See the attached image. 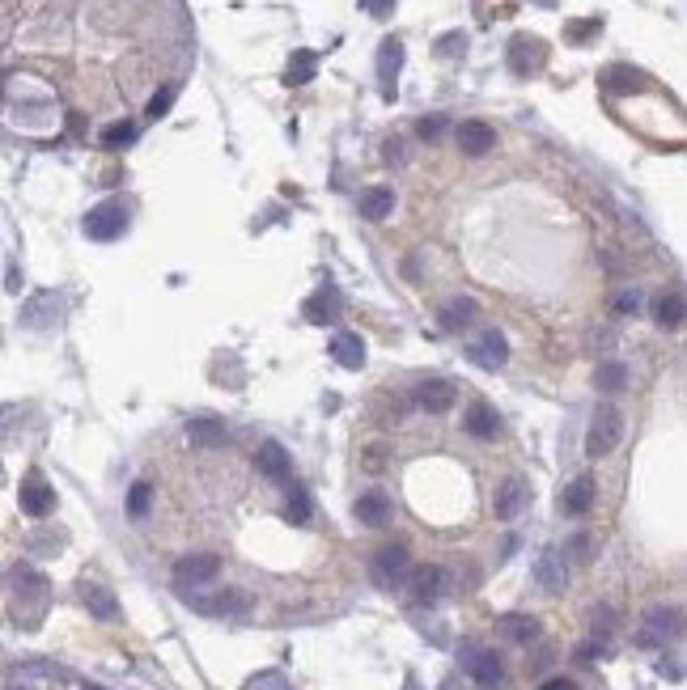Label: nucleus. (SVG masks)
<instances>
[{
	"label": "nucleus",
	"instance_id": "f257e3e1",
	"mask_svg": "<svg viewBox=\"0 0 687 690\" xmlns=\"http://www.w3.org/2000/svg\"><path fill=\"white\" fill-rule=\"evenodd\" d=\"M624 437V415L616 402H599L590 415V432H586V454L590 457H607Z\"/></svg>",
	"mask_w": 687,
	"mask_h": 690
},
{
	"label": "nucleus",
	"instance_id": "f03ea898",
	"mask_svg": "<svg viewBox=\"0 0 687 690\" xmlns=\"http://www.w3.org/2000/svg\"><path fill=\"white\" fill-rule=\"evenodd\" d=\"M679 631H683V614L674 606H654L645 619H641L636 644H641V649H662V644L679 639Z\"/></svg>",
	"mask_w": 687,
	"mask_h": 690
},
{
	"label": "nucleus",
	"instance_id": "7ed1b4c3",
	"mask_svg": "<svg viewBox=\"0 0 687 690\" xmlns=\"http://www.w3.org/2000/svg\"><path fill=\"white\" fill-rule=\"evenodd\" d=\"M369 576H374L378 589H404L407 580H412V559H407V551L399 542H391V547H382V551L374 555Z\"/></svg>",
	"mask_w": 687,
	"mask_h": 690
},
{
	"label": "nucleus",
	"instance_id": "20e7f679",
	"mask_svg": "<svg viewBox=\"0 0 687 690\" xmlns=\"http://www.w3.org/2000/svg\"><path fill=\"white\" fill-rule=\"evenodd\" d=\"M85 237H94V242H115V237L127 229V207L119 199H107V204L89 207L85 212Z\"/></svg>",
	"mask_w": 687,
	"mask_h": 690
},
{
	"label": "nucleus",
	"instance_id": "39448f33",
	"mask_svg": "<svg viewBox=\"0 0 687 690\" xmlns=\"http://www.w3.org/2000/svg\"><path fill=\"white\" fill-rule=\"evenodd\" d=\"M459 661H463V669L471 677H476L479 686H501V677H506V665H501V657L492 649H484V644H476V639H467L463 652H459Z\"/></svg>",
	"mask_w": 687,
	"mask_h": 690
},
{
	"label": "nucleus",
	"instance_id": "423d86ee",
	"mask_svg": "<svg viewBox=\"0 0 687 690\" xmlns=\"http://www.w3.org/2000/svg\"><path fill=\"white\" fill-rule=\"evenodd\" d=\"M187 606L200 610V614H212V619H225V614H246L251 610V597L242 589H221V593H182Z\"/></svg>",
	"mask_w": 687,
	"mask_h": 690
},
{
	"label": "nucleus",
	"instance_id": "0eeeda50",
	"mask_svg": "<svg viewBox=\"0 0 687 690\" xmlns=\"http://www.w3.org/2000/svg\"><path fill=\"white\" fill-rule=\"evenodd\" d=\"M467 356L476 360L479 369H501V364L509 360L506 335L497 331V327H484L479 335H471V339H467Z\"/></svg>",
	"mask_w": 687,
	"mask_h": 690
},
{
	"label": "nucleus",
	"instance_id": "6e6552de",
	"mask_svg": "<svg viewBox=\"0 0 687 690\" xmlns=\"http://www.w3.org/2000/svg\"><path fill=\"white\" fill-rule=\"evenodd\" d=\"M9 593H14V602L22 597V602H34L39 610H47V576L42 572H34L30 564H14L9 567Z\"/></svg>",
	"mask_w": 687,
	"mask_h": 690
},
{
	"label": "nucleus",
	"instance_id": "1a4fd4ad",
	"mask_svg": "<svg viewBox=\"0 0 687 690\" xmlns=\"http://www.w3.org/2000/svg\"><path fill=\"white\" fill-rule=\"evenodd\" d=\"M17 504H22V512H26V517H47V512L56 509V492H51V483L42 479L39 470H30L26 479H22Z\"/></svg>",
	"mask_w": 687,
	"mask_h": 690
},
{
	"label": "nucleus",
	"instance_id": "9d476101",
	"mask_svg": "<svg viewBox=\"0 0 687 690\" xmlns=\"http://www.w3.org/2000/svg\"><path fill=\"white\" fill-rule=\"evenodd\" d=\"M446 584H450L446 567H437V564L416 567V572H412V580H407V589H412V602H416V606H433V602H441Z\"/></svg>",
	"mask_w": 687,
	"mask_h": 690
},
{
	"label": "nucleus",
	"instance_id": "9b49d317",
	"mask_svg": "<svg viewBox=\"0 0 687 690\" xmlns=\"http://www.w3.org/2000/svg\"><path fill=\"white\" fill-rule=\"evenodd\" d=\"M526 504H531V483H526V479H506V483L497 487L492 512H497V521H514Z\"/></svg>",
	"mask_w": 687,
	"mask_h": 690
},
{
	"label": "nucleus",
	"instance_id": "f8f14e48",
	"mask_svg": "<svg viewBox=\"0 0 687 690\" xmlns=\"http://www.w3.org/2000/svg\"><path fill=\"white\" fill-rule=\"evenodd\" d=\"M217 572H221V559H217V555H187V559H179V567H174V584H179V589H187V584H209Z\"/></svg>",
	"mask_w": 687,
	"mask_h": 690
},
{
	"label": "nucleus",
	"instance_id": "ddd939ff",
	"mask_svg": "<svg viewBox=\"0 0 687 690\" xmlns=\"http://www.w3.org/2000/svg\"><path fill=\"white\" fill-rule=\"evenodd\" d=\"M509 69L518 72V77H531V72H539V69H543V42L518 34V39L509 42Z\"/></svg>",
	"mask_w": 687,
	"mask_h": 690
},
{
	"label": "nucleus",
	"instance_id": "4468645a",
	"mask_svg": "<svg viewBox=\"0 0 687 690\" xmlns=\"http://www.w3.org/2000/svg\"><path fill=\"white\" fill-rule=\"evenodd\" d=\"M412 402L416 407H424L429 415H441L454 407V386L450 382H441V377H433V382H421V386L412 390Z\"/></svg>",
	"mask_w": 687,
	"mask_h": 690
},
{
	"label": "nucleus",
	"instance_id": "2eb2a0df",
	"mask_svg": "<svg viewBox=\"0 0 687 690\" xmlns=\"http://www.w3.org/2000/svg\"><path fill=\"white\" fill-rule=\"evenodd\" d=\"M459 149L467 157H484V152L497 149V132L484 119H467V124H459Z\"/></svg>",
	"mask_w": 687,
	"mask_h": 690
},
{
	"label": "nucleus",
	"instance_id": "dca6fc26",
	"mask_svg": "<svg viewBox=\"0 0 687 690\" xmlns=\"http://www.w3.org/2000/svg\"><path fill=\"white\" fill-rule=\"evenodd\" d=\"M463 428L471 432L476 441H492V437L501 432V415L492 411L484 399H476V402H471V407L463 411Z\"/></svg>",
	"mask_w": 687,
	"mask_h": 690
},
{
	"label": "nucleus",
	"instance_id": "f3484780",
	"mask_svg": "<svg viewBox=\"0 0 687 690\" xmlns=\"http://www.w3.org/2000/svg\"><path fill=\"white\" fill-rule=\"evenodd\" d=\"M399 69H404V42H399V39H382V47H378V81H382V94H386V97L395 94Z\"/></svg>",
	"mask_w": 687,
	"mask_h": 690
},
{
	"label": "nucleus",
	"instance_id": "a211bd4d",
	"mask_svg": "<svg viewBox=\"0 0 687 690\" xmlns=\"http://www.w3.org/2000/svg\"><path fill=\"white\" fill-rule=\"evenodd\" d=\"M569 559L556 551H543L539 555V564H534V580H539V589H547V593H561L564 584H569Z\"/></svg>",
	"mask_w": 687,
	"mask_h": 690
},
{
	"label": "nucleus",
	"instance_id": "6ab92c4d",
	"mask_svg": "<svg viewBox=\"0 0 687 690\" xmlns=\"http://www.w3.org/2000/svg\"><path fill=\"white\" fill-rule=\"evenodd\" d=\"M539 619H531V614H501L497 619V635L501 639H509V644H534L539 639Z\"/></svg>",
	"mask_w": 687,
	"mask_h": 690
},
{
	"label": "nucleus",
	"instance_id": "aec40b11",
	"mask_svg": "<svg viewBox=\"0 0 687 690\" xmlns=\"http://www.w3.org/2000/svg\"><path fill=\"white\" fill-rule=\"evenodd\" d=\"M255 466H259V474H267L272 483H284V479H289V454H284V445L264 441L259 445V454H255Z\"/></svg>",
	"mask_w": 687,
	"mask_h": 690
},
{
	"label": "nucleus",
	"instance_id": "412c9836",
	"mask_svg": "<svg viewBox=\"0 0 687 690\" xmlns=\"http://www.w3.org/2000/svg\"><path fill=\"white\" fill-rule=\"evenodd\" d=\"M590 509H594V479H590V474H577L573 483L564 487L561 512L564 517H581V512H590Z\"/></svg>",
	"mask_w": 687,
	"mask_h": 690
},
{
	"label": "nucleus",
	"instance_id": "4be33fe9",
	"mask_svg": "<svg viewBox=\"0 0 687 690\" xmlns=\"http://www.w3.org/2000/svg\"><path fill=\"white\" fill-rule=\"evenodd\" d=\"M306 317L314 322V327H331V322L339 317V292L331 289V284H323V289L306 301Z\"/></svg>",
	"mask_w": 687,
	"mask_h": 690
},
{
	"label": "nucleus",
	"instance_id": "5701e85b",
	"mask_svg": "<svg viewBox=\"0 0 687 690\" xmlns=\"http://www.w3.org/2000/svg\"><path fill=\"white\" fill-rule=\"evenodd\" d=\"M357 521L361 525H374V529H382V525L391 521V500L382 496V492H365L361 500H357Z\"/></svg>",
	"mask_w": 687,
	"mask_h": 690
},
{
	"label": "nucleus",
	"instance_id": "b1692460",
	"mask_svg": "<svg viewBox=\"0 0 687 690\" xmlns=\"http://www.w3.org/2000/svg\"><path fill=\"white\" fill-rule=\"evenodd\" d=\"M479 305L471 297H454V301L441 305V331H467L471 322H476Z\"/></svg>",
	"mask_w": 687,
	"mask_h": 690
},
{
	"label": "nucleus",
	"instance_id": "393cba45",
	"mask_svg": "<svg viewBox=\"0 0 687 690\" xmlns=\"http://www.w3.org/2000/svg\"><path fill=\"white\" fill-rule=\"evenodd\" d=\"M56 314H60L56 292H39L34 301L22 305V322L26 327H56Z\"/></svg>",
	"mask_w": 687,
	"mask_h": 690
},
{
	"label": "nucleus",
	"instance_id": "a878e982",
	"mask_svg": "<svg viewBox=\"0 0 687 690\" xmlns=\"http://www.w3.org/2000/svg\"><path fill=\"white\" fill-rule=\"evenodd\" d=\"M331 356L344 364V369H361L365 364V344H361V335H352V331H339V335H331Z\"/></svg>",
	"mask_w": 687,
	"mask_h": 690
},
{
	"label": "nucleus",
	"instance_id": "bb28decb",
	"mask_svg": "<svg viewBox=\"0 0 687 690\" xmlns=\"http://www.w3.org/2000/svg\"><path fill=\"white\" fill-rule=\"evenodd\" d=\"M187 441L204 445V449H217V445L229 441V432H225L221 419H191V424H187Z\"/></svg>",
	"mask_w": 687,
	"mask_h": 690
},
{
	"label": "nucleus",
	"instance_id": "cd10ccee",
	"mask_svg": "<svg viewBox=\"0 0 687 690\" xmlns=\"http://www.w3.org/2000/svg\"><path fill=\"white\" fill-rule=\"evenodd\" d=\"M395 207V191L391 187H369V191L361 195V216L365 221H386Z\"/></svg>",
	"mask_w": 687,
	"mask_h": 690
},
{
	"label": "nucleus",
	"instance_id": "c85d7f7f",
	"mask_svg": "<svg viewBox=\"0 0 687 690\" xmlns=\"http://www.w3.org/2000/svg\"><path fill=\"white\" fill-rule=\"evenodd\" d=\"M81 602L89 606V614H94V619H115V614H119V602H115L102 584H89V580L81 584Z\"/></svg>",
	"mask_w": 687,
	"mask_h": 690
},
{
	"label": "nucleus",
	"instance_id": "c756f323",
	"mask_svg": "<svg viewBox=\"0 0 687 690\" xmlns=\"http://www.w3.org/2000/svg\"><path fill=\"white\" fill-rule=\"evenodd\" d=\"M594 386H599V394H619V390L628 386V369L619 360H603L594 369Z\"/></svg>",
	"mask_w": 687,
	"mask_h": 690
},
{
	"label": "nucleus",
	"instance_id": "7c9ffc66",
	"mask_svg": "<svg viewBox=\"0 0 687 690\" xmlns=\"http://www.w3.org/2000/svg\"><path fill=\"white\" fill-rule=\"evenodd\" d=\"M654 317H658V327H679V322L687 317L683 292H662L658 305H654Z\"/></svg>",
	"mask_w": 687,
	"mask_h": 690
},
{
	"label": "nucleus",
	"instance_id": "2f4dec72",
	"mask_svg": "<svg viewBox=\"0 0 687 690\" xmlns=\"http://www.w3.org/2000/svg\"><path fill=\"white\" fill-rule=\"evenodd\" d=\"M314 69H319V56L314 51H293V60H289V72H284V85H306L314 81Z\"/></svg>",
	"mask_w": 687,
	"mask_h": 690
},
{
	"label": "nucleus",
	"instance_id": "473e14b6",
	"mask_svg": "<svg viewBox=\"0 0 687 690\" xmlns=\"http://www.w3.org/2000/svg\"><path fill=\"white\" fill-rule=\"evenodd\" d=\"M98 140H102V149H124V144H132V140H136V124H132V119L107 124L98 132Z\"/></svg>",
	"mask_w": 687,
	"mask_h": 690
},
{
	"label": "nucleus",
	"instance_id": "72a5a7b5",
	"mask_svg": "<svg viewBox=\"0 0 687 690\" xmlns=\"http://www.w3.org/2000/svg\"><path fill=\"white\" fill-rule=\"evenodd\" d=\"M603 85L611 89V94H632V89L645 85V77L632 72V69H611V72H603Z\"/></svg>",
	"mask_w": 687,
	"mask_h": 690
},
{
	"label": "nucleus",
	"instance_id": "f704fd0d",
	"mask_svg": "<svg viewBox=\"0 0 687 690\" xmlns=\"http://www.w3.org/2000/svg\"><path fill=\"white\" fill-rule=\"evenodd\" d=\"M310 512H314V504H310V492H306V487H293V492H289V509H284V517H289L293 525H306Z\"/></svg>",
	"mask_w": 687,
	"mask_h": 690
},
{
	"label": "nucleus",
	"instance_id": "c9c22d12",
	"mask_svg": "<svg viewBox=\"0 0 687 690\" xmlns=\"http://www.w3.org/2000/svg\"><path fill=\"white\" fill-rule=\"evenodd\" d=\"M242 690H293V686H289V677H284L281 669H264V674L246 677V686Z\"/></svg>",
	"mask_w": 687,
	"mask_h": 690
},
{
	"label": "nucleus",
	"instance_id": "e433bc0d",
	"mask_svg": "<svg viewBox=\"0 0 687 690\" xmlns=\"http://www.w3.org/2000/svg\"><path fill=\"white\" fill-rule=\"evenodd\" d=\"M590 555H594V538L590 534H573V538L564 542V559L569 564H590Z\"/></svg>",
	"mask_w": 687,
	"mask_h": 690
},
{
	"label": "nucleus",
	"instance_id": "4c0bfd02",
	"mask_svg": "<svg viewBox=\"0 0 687 690\" xmlns=\"http://www.w3.org/2000/svg\"><path fill=\"white\" fill-rule=\"evenodd\" d=\"M174 97H179V85H162V89H157V94L149 97L144 115H149V119H162V115H166L170 106H174Z\"/></svg>",
	"mask_w": 687,
	"mask_h": 690
},
{
	"label": "nucleus",
	"instance_id": "58836bf2",
	"mask_svg": "<svg viewBox=\"0 0 687 690\" xmlns=\"http://www.w3.org/2000/svg\"><path fill=\"white\" fill-rule=\"evenodd\" d=\"M149 496H153V487L149 483H132V492H127V512H132V517H144V512H149Z\"/></svg>",
	"mask_w": 687,
	"mask_h": 690
},
{
	"label": "nucleus",
	"instance_id": "ea45409f",
	"mask_svg": "<svg viewBox=\"0 0 687 690\" xmlns=\"http://www.w3.org/2000/svg\"><path fill=\"white\" fill-rule=\"evenodd\" d=\"M611 627H616V614H611L607 606H599V610H594V635H599V639H607V635H611Z\"/></svg>",
	"mask_w": 687,
	"mask_h": 690
},
{
	"label": "nucleus",
	"instance_id": "a19ab883",
	"mask_svg": "<svg viewBox=\"0 0 687 690\" xmlns=\"http://www.w3.org/2000/svg\"><path fill=\"white\" fill-rule=\"evenodd\" d=\"M416 132H421L424 140H437L441 132H446V119H441V115H429V119H421V124H416Z\"/></svg>",
	"mask_w": 687,
	"mask_h": 690
},
{
	"label": "nucleus",
	"instance_id": "79ce46f5",
	"mask_svg": "<svg viewBox=\"0 0 687 690\" xmlns=\"http://www.w3.org/2000/svg\"><path fill=\"white\" fill-rule=\"evenodd\" d=\"M616 309H619V314H636V309H641V292H636V289H624V292L616 297Z\"/></svg>",
	"mask_w": 687,
	"mask_h": 690
},
{
	"label": "nucleus",
	"instance_id": "37998d69",
	"mask_svg": "<svg viewBox=\"0 0 687 690\" xmlns=\"http://www.w3.org/2000/svg\"><path fill=\"white\" fill-rule=\"evenodd\" d=\"M463 47H467V34H446V39L437 42L441 56H454V51H463Z\"/></svg>",
	"mask_w": 687,
	"mask_h": 690
},
{
	"label": "nucleus",
	"instance_id": "c03bdc74",
	"mask_svg": "<svg viewBox=\"0 0 687 690\" xmlns=\"http://www.w3.org/2000/svg\"><path fill=\"white\" fill-rule=\"evenodd\" d=\"M365 9H369V14H378V17H386L395 9V0H361Z\"/></svg>",
	"mask_w": 687,
	"mask_h": 690
},
{
	"label": "nucleus",
	"instance_id": "a18cd8bd",
	"mask_svg": "<svg viewBox=\"0 0 687 690\" xmlns=\"http://www.w3.org/2000/svg\"><path fill=\"white\" fill-rule=\"evenodd\" d=\"M365 470H382V445L365 449Z\"/></svg>",
	"mask_w": 687,
	"mask_h": 690
},
{
	"label": "nucleus",
	"instance_id": "49530a36",
	"mask_svg": "<svg viewBox=\"0 0 687 690\" xmlns=\"http://www.w3.org/2000/svg\"><path fill=\"white\" fill-rule=\"evenodd\" d=\"M539 690H577V682H569V677H552V682H543Z\"/></svg>",
	"mask_w": 687,
	"mask_h": 690
},
{
	"label": "nucleus",
	"instance_id": "de8ad7c7",
	"mask_svg": "<svg viewBox=\"0 0 687 690\" xmlns=\"http://www.w3.org/2000/svg\"><path fill=\"white\" fill-rule=\"evenodd\" d=\"M85 690H98V686H85Z\"/></svg>",
	"mask_w": 687,
	"mask_h": 690
}]
</instances>
